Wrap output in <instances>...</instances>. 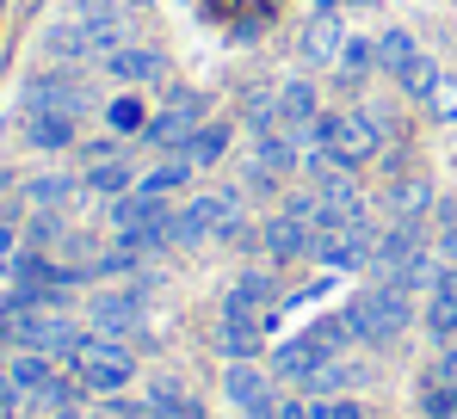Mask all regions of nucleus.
Here are the masks:
<instances>
[{"label": "nucleus", "instance_id": "obj_1", "mask_svg": "<svg viewBox=\"0 0 457 419\" xmlns=\"http://www.w3.org/2000/svg\"><path fill=\"white\" fill-rule=\"evenodd\" d=\"M247 234V210H241V192H198L173 210L167 222V241L173 247H198V241H241Z\"/></svg>", "mask_w": 457, "mask_h": 419}, {"label": "nucleus", "instance_id": "obj_2", "mask_svg": "<svg viewBox=\"0 0 457 419\" xmlns=\"http://www.w3.org/2000/svg\"><path fill=\"white\" fill-rule=\"evenodd\" d=\"M0 333L19 351H50V357H69L80 346V327L69 315H56L50 302H31V296H6L0 302Z\"/></svg>", "mask_w": 457, "mask_h": 419}, {"label": "nucleus", "instance_id": "obj_3", "mask_svg": "<svg viewBox=\"0 0 457 419\" xmlns=\"http://www.w3.org/2000/svg\"><path fill=\"white\" fill-rule=\"evenodd\" d=\"M346 333L353 340H365V346H389V340H402L408 333V321H414V302H408V290L402 283H371V290H359L353 302H346Z\"/></svg>", "mask_w": 457, "mask_h": 419}, {"label": "nucleus", "instance_id": "obj_4", "mask_svg": "<svg viewBox=\"0 0 457 419\" xmlns=\"http://www.w3.org/2000/svg\"><path fill=\"white\" fill-rule=\"evenodd\" d=\"M69 370L93 395H124L137 382V351L124 340H105V333H80V346L69 351Z\"/></svg>", "mask_w": 457, "mask_h": 419}, {"label": "nucleus", "instance_id": "obj_5", "mask_svg": "<svg viewBox=\"0 0 457 419\" xmlns=\"http://www.w3.org/2000/svg\"><path fill=\"white\" fill-rule=\"evenodd\" d=\"M303 136L321 142V148H334L346 167H365V160L383 148V118L378 111H321Z\"/></svg>", "mask_w": 457, "mask_h": 419}, {"label": "nucleus", "instance_id": "obj_6", "mask_svg": "<svg viewBox=\"0 0 457 419\" xmlns=\"http://www.w3.org/2000/svg\"><path fill=\"white\" fill-rule=\"evenodd\" d=\"M112 228H118V241H130V247H167V198H149V192H124V198H112Z\"/></svg>", "mask_w": 457, "mask_h": 419}, {"label": "nucleus", "instance_id": "obj_7", "mask_svg": "<svg viewBox=\"0 0 457 419\" xmlns=\"http://www.w3.org/2000/svg\"><path fill=\"white\" fill-rule=\"evenodd\" d=\"M204 130V93H192V86H173L167 93V105L149 118V130L143 136L161 148V154H186V142Z\"/></svg>", "mask_w": 457, "mask_h": 419}, {"label": "nucleus", "instance_id": "obj_8", "mask_svg": "<svg viewBox=\"0 0 457 419\" xmlns=\"http://www.w3.org/2000/svg\"><path fill=\"white\" fill-rule=\"evenodd\" d=\"M340 340H346V321H334V327H315V333H303V340L278 346V351H272V376H278V382H303L315 364H328V357L340 351Z\"/></svg>", "mask_w": 457, "mask_h": 419}, {"label": "nucleus", "instance_id": "obj_9", "mask_svg": "<svg viewBox=\"0 0 457 419\" xmlns=\"http://www.w3.org/2000/svg\"><path fill=\"white\" fill-rule=\"evenodd\" d=\"M371 253H378V228L371 222H346V228H321L309 259H321L334 272H359V266H371Z\"/></svg>", "mask_w": 457, "mask_h": 419}, {"label": "nucleus", "instance_id": "obj_10", "mask_svg": "<svg viewBox=\"0 0 457 419\" xmlns=\"http://www.w3.org/2000/svg\"><path fill=\"white\" fill-rule=\"evenodd\" d=\"M87 321H93V333H105V340H118V333H137V327L149 321V296H143V283L99 290V296H93V308H87Z\"/></svg>", "mask_w": 457, "mask_h": 419}, {"label": "nucleus", "instance_id": "obj_11", "mask_svg": "<svg viewBox=\"0 0 457 419\" xmlns=\"http://www.w3.org/2000/svg\"><path fill=\"white\" fill-rule=\"evenodd\" d=\"M223 395L241 419H272L278 414V389H272V370H260V357H253V364H228Z\"/></svg>", "mask_w": 457, "mask_h": 419}, {"label": "nucleus", "instance_id": "obj_12", "mask_svg": "<svg viewBox=\"0 0 457 419\" xmlns=\"http://www.w3.org/2000/svg\"><path fill=\"white\" fill-rule=\"evenodd\" d=\"M346 50V19H340V0H315L309 6V25H303V62H340Z\"/></svg>", "mask_w": 457, "mask_h": 419}, {"label": "nucleus", "instance_id": "obj_13", "mask_svg": "<svg viewBox=\"0 0 457 419\" xmlns=\"http://www.w3.org/2000/svg\"><path fill=\"white\" fill-rule=\"evenodd\" d=\"M272 302H278V278L272 272H241L223 296V315H235V321H266Z\"/></svg>", "mask_w": 457, "mask_h": 419}, {"label": "nucleus", "instance_id": "obj_14", "mask_svg": "<svg viewBox=\"0 0 457 419\" xmlns=\"http://www.w3.org/2000/svg\"><path fill=\"white\" fill-rule=\"evenodd\" d=\"M260 241H266L272 259H303V253H315V222L291 216V210H278V216L260 228Z\"/></svg>", "mask_w": 457, "mask_h": 419}, {"label": "nucleus", "instance_id": "obj_15", "mask_svg": "<svg viewBox=\"0 0 457 419\" xmlns=\"http://www.w3.org/2000/svg\"><path fill=\"white\" fill-rule=\"evenodd\" d=\"M420 327H427V340H439V346H452V340H457V266H445V272H439L433 296H427Z\"/></svg>", "mask_w": 457, "mask_h": 419}, {"label": "nucleus", "instance_id": "obj_16", "mask_svg": "<svg viewBox=\"0 0 457 419\" xmlns=\"http://www.w3.org/2000/svg\"><path fill=\"white\" fill-rule=\"evenodd\" d=\"M56 382V357L50 351H12L6 357V389L12 395H44Z\"/></svg>", "mask_w": 457, "mask_h": 419}, {"label": "nucleus", "instance_id": "obj_17", "mask_svg": "<svg viewBox=\"0 0 457 419\" xmlns=\"http://www.w3.org/2000/svg\"><path fill=\"white\" fill-rule=\"evenodd\" d=\"M25 111H69V118H80V111H87V86H80V80H69V74L37 80V86L25 93Z\"/></svg>", "mask_w": 457, "mask_h": 419}, {"label": "nucleus", "instance_id": "obj_18", "mask_svg": "<svg viewBox=\"0 0 457 419\" xmlns=\"http://www.w3.org/2000/svg\"><path fill=\"white\" fill-rule=\"evenodd\" d=\"M105 74L124 80V86H149V80L167 74V62H161V50H130V44H118V50L105 56Z\"/></svg>", "mask_w": 457, "mask_h": 419}, {"label": "nucleus", "instance_id": "obj_19", "mask_svg": "<svg viewBox=\"0 0 457 419\" xmlns=\"http://www.w3.org/2000/svg\"><path fill=\"white\" fill-rule=\"evenodd\" d=\"M420 247H427L420 222H389V228L378 234V253H371V266H378L383 278H389V272H395V266H402L408 253H420Z\"/></svg>", "mask_w": 457, "mask_h": 419}, {"label": "nucleus", "instance_id": "obj_20", "mask_svg": "<svg viewBox=\"0 0 457 419\" xmlns=\"http://www.w3.org/2000/svg\"><path fill=\"white\" fill-rule=\"evenodd\" d=\"M260 346H266V321H235V315H223V327H217V351H223L228 364H253Z\"/></svg>", "mask_w": 457, "mask_h": 419}, {"label": "nucleus", "instance_id": "obj_21", "mask_svg": "<svg viewBox=\"0 0 457 419\" xmlns=\"http://www.w3.org/2000/svg\"><path fill=\"white\" fill-rule=\"evenodd\" d=\"M143 173L130 167V154H112V160H87V173H80V185L87 192H99V198H124L130 185H137Z\"/></svg>", "mask_w": 457, "mask_h": 419}, {"label": "nucleus", "instance_id": "obj_22", "mask_svg": "<svg viewBox=\"0 0 457 419\" xmlns=\"http://www.w3.org/2000/svg\"><path fill=\"white\" fill-rule=\"evenodd\" d=\"M278 118H285V130H309L315 118H321V93H315V80H285L278 86Z\"/></svg>", "mask_w": 457, "mask_h": 419}, {"label": "nucleus", "instance_id": "obj_23", "mask_svg": "<svg viewBox=\"0 0 457 419\" xmlns=\"http://www.w3.org/2000/svg\"><path fill=\"white\" fill-rule=\"evenodd\" d=\"M75 124L80 118H69V111H25V142L44 154H62L75 142Z\"/></svg>", "mask_w": 457, "mask_h": 419}, {"label": "nucleus", "instance_id": "obj_24", "mask_svg": "<svg viewBox=\"0 0 457 419\" xmlns=\"http://www.w3.org/2000/svg\"><path fill=\"white\" fill-rule=\"evenodd\" d=\"M359 376H365V370H359V364H346V357L334 351L328 364H315V370H309L297 389H303V395H315V401H328V395H346V389H353Z\"/></svg>", "mask_w": 457, "mask_h": 419}, {"label": "nucleus", "instance_id": "obj_25", "mask_svg": "<svg viewBox=\"0 0 457 419\" xmlns=\"http://www.w3.org/2000/svg\"><path fill=\"white\" fill-rule=\"evenodd\" d=\"M192 173H198V167H192L186 154H161L154 167H143V179H137V192H149V198H173L179 185H192Z\"/></svg>", "mask_w": 457, "mask_h": 419}, {"label": "nucleus", "instance_id": "obj_26", "mask_svg": "<svg viewBox=\"0 0 457 419\" xmlns=\"http://www.w3.org/2000/svg\"><path fill=\"white\" fill-rule=\"evenodd\" d=\"M439 272H445L439 247H420V253H408V259H402V266H395L383 283H402V290L414 296V290H433V283H439Z\"/></svg>", "mask_w": 457, "mask_h": 419}, {"label": "nucleus", "instance_id": "obj_27", "mask_svg": "<svg viewBox=\"0 0 457 419\" xmlns=\"http://www.w3.org/2000/svg\"><path fill=\"white\" fill-rule=\"evenodd\" d=\"M50 56H56V62H87V56H99V50H93V25H80V19L56 25V31H50Z\"/></svg>", "mask_w": 457, "mask_h": 419}, {"label": "nucleus", "instance_id": "obj_28", "mask_svg": "<svg viewBox=\"0 0 457 419\" xmlns=\"http://www.w3.org/2000/svg\"><path fill=\"white\" fill-rule=\"evenodd\" d=\"M427 210H433V185H427V179H402V185L389 192V216H395V222H420Z\"/></svg>", "mask_w": 457, "mask_h": 419}, {"label": "nucleus", "instance_id": "obj_29", "mask_svg": "<svg viewBox=\"0 0 457 419\" xmlns=\"http://www.w3.org/2000/svg\"><path fill=\"white\" fill-rule=\"evenodd\" d=\"M75 185L80 179H69V173H37V179L25 185V198H31L37 210H62L69 198H75Z\"/></svg>", "mask_w": 457, "mask_h": 419}, {"label": "nucleus", "instance_id": "obj_30", "mask_svg": "<svg viewBox=\"0 0 457 419\" xmlns=\"http://www.w3.org/2000/svg\"><path fill=\"white\" fill-rule=\"evenodd\" d=\"M395 80H402V93H408V99H420V105H427V99H433V86H439L445 74H439V62H433V56H414V62L395 74Z\"/></svg>", "mask_w": 457, "mask_h": 419}, {"label": "nucleus", "instance_id": "obj_31", "mask_svg": "<svg viewBox=\"0 0 457 419\" xmlns=\"http://www.w3.org/2000/svg\"><path fill=\"white\" fill-rule=\"evenodd\" d=\"M414 56H420V44H414L408 31H383V37H378V69L383 74H402Z\"/></svg>", "mask_w": 457, "mask_h": 419}, {"label": "nucleus", "instance_id": "obj_32", "mask_svg": "<svg viewBox=\"0 0 457 419\" xmlns=\"http://www.w3.org/2000/svg\"><path fill=\"white\" fill-rule=\"evenodd\" d=\"M223 154H228V130L223 124H204L198 136L186 142V160H192V167H217Z\"/></svg>", "mask_w": 457, "mask_h": 419}, {"label": "nucleus", "instance_id": "obj_33", "mask_svg": "<svg viewBox=\"0 0 457 419\" xmlns=\"http://www.w3.org/2000/svg\"><path fill=\"white\" fill-rule=\"evenodd\" d=\"M340 69L346 80H359V74L378 69V37H359V31H346V50H340Z\"/></svg>", "mask_w": 457, "mask_h": 419}, {"label": "nucleus", "instance_id": "obj_34", "mask_svg": "<svg viewBox=\"0 0 457 419\" xmlns=\"http://www.w3.org/2000/svg\"><path fill=\"white\" fill-rule=\"evenodd\" d=\"M105 124L130 136V130H149V111H143L137 99H112V105H105Z\"/></svg>", "mask_w": 457, "mask_h": 419}, {"label": "nucleus", "instance_id": "obj_35", "mask_svg": "<svg viewBox=\"0 0 457 419\" xmlns=\"http://www.w3.org/2000/svg\"><path fill=\"white\" fill-rule=\"evenodd\" d=\"M278 179H285V173H272L266 160L247 154V167H241V185H247V192H278Z\"/></svg>", "mask_w": 457, "mask_h": 419}, {"label": "nucleus", "instance_id": "obj_36", "mask_svg": "<svg viewBox=\"0 0 457 419\" xmlns=\"http://www.w3.org/2000/svg\"><path fill=\"white\" fill-rule=\"evenodd\" d=\"M427 105H433V118H445V124H452V118H457V80H439Z\"/></svg>", "mask_w": 457, "mask_h": 419}, {"label": "nucleus", "instance_id": "obj_37", "mask_svg": "<svg viewBox=\"0 0 457 419\" xmlns=\"http://www.w3.org/2000/svg\"><path fill=\"white\" fill-rule=\"evenodd\" d=\"M315 419H365L359 401H340V395H328V401H315Z\"/></svg>", "mask_w": 457, "mask_h": 419}, {"label": "nucleus", "instance_id": "obj_38", "mask_svg": "<svg viewBox=\"0 0 457 419\" xmlns=\"http://www.w3.org/2000/svg\"><path fill=\"white\" fill-rule=\"evenodd\" d=\"M12 266H19V234L0 228V272H12Z\"/></svg>", "mask_w": 457, "mask_h": 419}, {"label": "nucleus", "instance_id": "obj_39", "mask_svg": "<svg viewBox=\"0 0 457 419\" xmlns=\"http://www.w3.org/2000/svg\"><path fill=\"white\" fill-rule=\"evenodd\" d=\"M272 419H315V407H303V401H278V414Z\"/></svg>", "mask_w": 457, "mask_h": 419}, {"label": "nucleus", "instance_id": "obj_40", "mask_svg": "<svg viewBox=\"0 0 457 419\" xmlns=\"http://www.w3.org/2000/svg\"><path fill=\"white\" fill-rule=\"evenodd\" d=\"M12 407H19V395H12V389L0 382V419H12Z\"/></svg>", "mask_w": 457, "mask_h": 419}, {"label": "nucleus", "instance_id": "obj_41", "mask_svg": "<svg viewBox=\"0 0 457 419\" xmlns=\"http://www.w3.org/2000/svg\"><path fill=\"white\" fill-rule=\"evenodd\" d=\"M0 302H6V296H0Z\"/></svg>", "mask_w": 457, "mask_h": 419}]
</instances>
